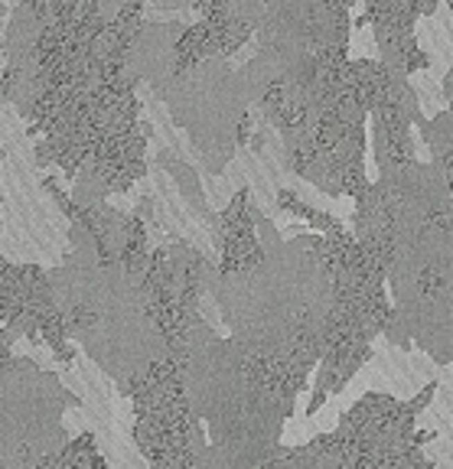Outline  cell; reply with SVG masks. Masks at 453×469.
<instances>
[{
  "label": "cell",
  "mask_w": 453,
  "mask_h": 469,
  "mask_svg": "<svg viewBox=\"0 0 453 469\" xmlns=\"http://www.w3.org/2000/svg\"><path fill=\"white\" fill-rule=\"evenodd\" d=\"M248 192L241 189L232 199V205L222 215V274H238L248 271L261 261V248L251 235V219L245 212Z\"/></svg>",
  "instance_id": "obj_1"
},
{
  "label": "cell",
  "mask_w": 453,
  "mask_h": 469,
  "mask_svg": "<svg viewBox=\"0 0 453 469\" xmlns=\"http://www.w3.org/2000/svg\"><path fill=\"white\" fill-rule=\"evenodd\" d=\"M248 36H251V26H248V23H245V20H232V17H228V23L222 26V40H219V53H222V56L235 53V49H238L241 43H245Z\"/></svg>",
  "instance_id": "obj_2"
}]
</instances>
